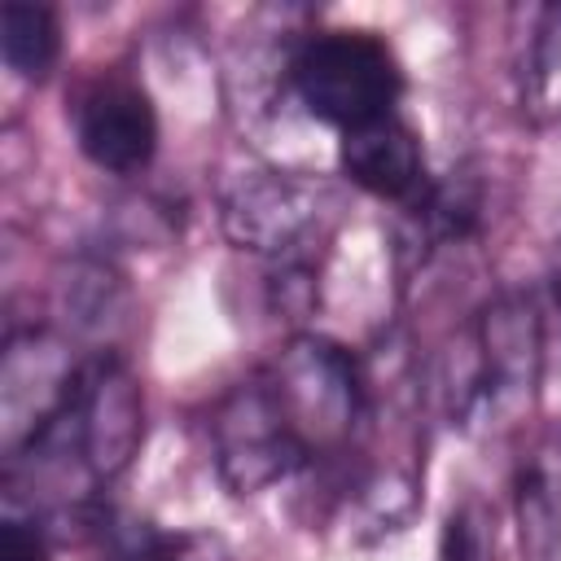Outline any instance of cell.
<instances>
[{
  "mask_svg": "<svg viewBox=\"0 0 561 561\" xmlns=\"http://www.w3.org/2000/svg\"><path fill=\"white\" fill-rule=\"evenodd\" d=\"M285 79L298 105L316 123L333 127L337 136L364 123L390 118L403 92V75L386 39H377L373 31H346V26L302 35L289 53Z\"/></svg>",
  "mask_w": 561,
  "mask_h": 561,
  "instance_id": "obj_1",
  "label": "cell"
},
{
  "mask_svg": "<svg viewBox=\"0 0 561 561\" xmlns=\"http://www.w3.org/2000/svg\"><path fill=\"white\" fill-rule=\"evenodd\" d=\"M263 381L311 460L351 443L364 416V381L351 351L329 337L302 333L276 355Z\"/></svg>",
  "mask_w": 561,
  "mask_h": 561,
  "instance_id": "obj_2",
  "label": "cell"
},
{
  "mask_svg": "<svg viewBox=\"0 0 561 561\" xmlns=\"http://www.w3.org/2000/svg\"><path fill=\"white\" fill-rule=\"evenodd\" d=\"M224 232L237 250L280 267H311V245L324 241L329 193L289 171H245L224 188Z\"/></svg>",
  "mask_w": 561,
  "mask_h": 561,
  "instance_id": "obj_3",
  "label": "cell"
},
{
  "mask_svg": "<svg viewBox=\"0 0 561 561\" xmlns=\"http://www.w3.org/2000/svg\"><path fill=\"white\" fill-rule=\"evenodd\" d=\"M210 447H215V469L232 495L267 491L311 465L307 447L285 425L263 373L232 386L219 399L210 416Z\"/></svg>",
  "mask_w": 561,
  "mask_h": 561,
  "instance_id": "obj_4",
  "label": "cell"
},
{
  "mask_svg": "<svg viewBox=\"0 0 561 561\" xmlns=\"http://www.w3.org/2000/svg\"><path fill=\"white\" fill-rule=\"evenodd\" d=\"M473 359L465 386L451 394V416L469 421L478 412H500L504 403H522L539 386L543 368V324L530 298L504 294L482 307L469 333Z\"/></svg>",
  "mask_w": 561,
  "mask_h": 561,
  "instance_id": "obj_5",
  "label": "cell"
},
{
  "mask_svg": "<svg viewBox=\"0 0 561 561\" xmlns=\"http://www.w3.org/2000/svg\"><path fill=\"white\" fill-rule=\"evenodd\" d=\"M79 153L105 175H136L158 153V110L149 92L114 70L88 79L70 101Z\"/></svg>",
  "mask_w": 561,
  "mask_h": 561,
  "instance_id": "obj_6",
  "label": "cell"
},
{
  "mask_svg": "<svg viewBox=\"0 0 561 561\" xmlns=\"http://www.w3.org/2000/svg\"><path fill=\"white\" fill-rule=\"evenodd\" d=\"M337 162L346 180L373 197L416 202L425 193V149H421V136L399 114L342 131Z\"/></svg>",
  "mask_w": 561,
  "mask_h": 561,
  "instance_id": "obj_7",
  "label": "cell"
},
{
  "mask_svg": "<svg viewBox=\"0 0 561 561\" xmlns=\"http://www.w3.org/2000/svg\"><path fill=\"white\" fill-rule=\"evenodd\" d=\"M513 522L526 561H561V434L539 438L517 460Z\"/></svg>",
  "mask_w": 561,
  "mask_h": 561,
  "instance_id": "obj_8",
  "label": "cell"
},
{
  "mask_svg": "<svg viewBox=\"0 0 561 561\" xmlns=\"http://www.w3.org/2000/svg\"><path fill=\"white\" fill-rule=\"evenodd\" d=\"M0 53L18 79H26V83L48 79V70L57 66V53H61L57 13L35 0H9L0 9Z\"/></svg>",
  "mask_w": 561,
  "mask_h": 561,
  "instance_id": "obj_9",
  "label": "cell"
},
{
  "mask_svg": "<svg viewBox=\"0 0 561 561\" xmlns=\"http://www.w3.org/2000/svg\"><path fill=\"white\" fill-rule=\"evenodd\" d=\"M412 210H416V224H421L430 245L465 241L478 224V210H482V193H478L473 171H451L447 180L425 184V193L412 202Z\"/></svg>",
  "mask_w": 561,
  "mask_h": 561,
  "instance_id": "obj_10",
  "label": "cell"
},
{
  "mask_svg": "<svg viewBox=\"0 0 561 561\" xmlns=\"http://www.w3.org/2000/svg\"><path fill=\"white\" fill-rule=\"evenodd\" d=\"M443 561H495V522L478 500L451 508L443 526Z\"/></svg>",
  "mask_w": 561,
  "mask_h": 561,
  "instance_id": "obj_11",
  "label": "cell"
},
{
  "mask_svg": "<svg viewBox=\"0 0 561 561\" xmlns=\"http://www.w3.org/2000/svg\"><path fill=\"white\" fill-rule=\"evenodd\" d=\"M0 561H53L48 526L35 508L4 500V522H0Z\"/></svg>",
  "mask_w": 561,
  "mask_h": 561,
  "instance_id": "obj_12",
  "label": "cell"
},
{
  "mask_svg": "<svg viewBox=\"0 0 561 561\" xmlns=\"http://www.w3.org/2000/svg\"><path fill=\"white\" fill-rule=\"evenodd\" d=\"M131 561H193V557H184V543L175 539H149V543H140L136 539V552H131Z\"/></svg>",
  "mask_w": 561,
  "mask_h": 561,
  "instance_id": "obj_13",
  "label": "cell"
},
{
  "mask_svg": "<svg viewBox=\"0 0 561 561\" xmlns=\"http://www.w3.org/2000/svg\"><path fill=\"white\" fill-rule=\"evenodd\" d=\"M552 298H557V307H561V254H557V263H552Z\"/></svg>",
  "mask_w": 561,
  "mask_h": 561,
  "instance_id": "obj_14",
  "label": "cell"
}]
</instances>
